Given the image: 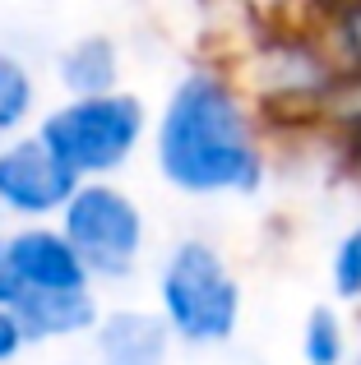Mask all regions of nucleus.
<instances>
[{
    "instance_id": "1",
    "label": "nucleus",
    "mask_w": 361,
    "mask_h": 365,
    "mask_svg": "<svg viewBox=\"0 0 361 365\" xmlns=\"http://www.w3.org/2000/svg\"><path fill=\"white\" fill-rule=\"evenodd\" d=\"M148 153L180 199H250L269 180L264 111L223 65H190L167 88Z\"/></svg>"
},
{
    "instance_id": "2",
    "label": "nucleus",
    "mask_w": 361,
    "mask_h": 365,
    "mask_svg": "<svg viewBox=\"0 0 361 365\" xmlns=\"http://www.w3.org/2000/svg\"><path fill=\"white\" fill-rule=\"evenodd\" d=\"M153 310L176 347H227L241 329L245 292L232 259L208 236H180L153 277Z\"/></svg>"
},
{
    "instance_id": "3",
    "label": "nucleus",
    "mask_w": 361,
    "mask_h": 365,
    "mask_svg": "<svg viewBox=\"0 0 361 365\" xmlns=\"http://www.w3.org/2000/svg\"><path fill=\"white\" fill-rule=\"evenodd\" d=\"M148 134H153V107L130 88L102 98H61L37 120V139L79 185L116 180L148 148Z\"/></svg>"
},
{
    "instance_id": "4",
    "label": "nucleus",
    "mask_w": 361,
    "mask_h": 365,
    "mask_svg": "<svg viewBox=\"0 0 361 365\" xmlns=\"http://www.w3.org/2000/svg\"><path fill=\"white\" fill-rule=\"evenodd\" d=\"M61 236L79 255L88 282H130L148 250V213L126 185L116 180H88L70 195L56 217Z\"/></svg>"
},
{
    "instance_id": "5",
    "label": "nucleus",
    "mask_w": 361,
    "mask_h": 365,
    "mask_svg": "<svg viewBox=\"0 0 361 365\" xmlns=\"http://www.w3.org/2000/svg\"><path fill=\"white\" fill-rule=\"evenodd\" d=\"M79 180L56 162V153L37 139V130L0 143V213L19 227L56 222Z\"/></svg>"
},
{
    "instance_id": "6",
    "label": "nucleus",
    "mask_w": 361,
    "mask_h": 365,
    "mask_svg": "<svg viewBox=\"0 0 361 365\" xmlns=\"http://www.w3.org/2000/svg\"><path fill=\"white\" fill-rule=\"evenodd\" d=\"M241 88L260 102H315L334 93V79H338V65L329 56V42H310V37H273L269 46L250 56L245 74H236Z\"/></svg>"
},
{
    "instance_id": "7",
    "label": "nucleus",
    "mask_w": 361,
    "mask_h": 365,
    "mask_svg": "<svg viewBox=\"0 0 361 365\" xmlns=\"http://www.w3.org/2000/svg\"><path fill=\"white\" fill-rule=\"evenodd\" d=\"M9 250V268L19 277V292H83L88 273H83L79 255L70 250V241L61 236L56 222H37V227H14L5 232Z\"/></svg>"
},
{
    "instance_id": "8",
    "label": "nucleus",
    "mask_w": 361,
    "mask_h": 365,
    "mask_svg": "<svg viewBox=\"0 0 361 365\" xmlns=\"http://www.w3.org/2000/svg\"><path fill=\"white\" fill-rule=\"evenodd\" d=\"M172 333L144 305H111L102 310L98 329L88 333V365H167L172 361Z\"/></svg>"
},
{
    "instance_id": "9",
    "label": "nucleus",
    "mask_w": 361,
    "mask_h": 365,
    "mask_svg": "<svg viewBox=\"0 0 361 365\" xmlns=\"http://www.w3.org/2000/svg\"><path fill=\"white\" fill-rule=\"evenodd\" d=\"M19 319L28 347H56V342H74L88 338L102 319V301L98 287H83V292H28L19 296V305L9 310Z\"/></svg>"
},
{
    "instance_id": "10",
    "label": "nucleus",
    "mask_w": 361,
    "mask_h": 365,
    "mask_svg": "<svg viewBox=\"0 0 361 365\" xmlns=\"http://www.w3.org/2000/svg\"><path fill=\"white\" fill-rule=\"evenodd\" d=\"M121 79H126V56H121V42L107 33H83L56 51V88L65 98H102V93L126 88Z\"/></svg>"
},
{
    "instance_id": "11",
    "label": "nucleus",
    "mask_w": 361,
    "mask_h": 365,
    "mask_svg": "<svg viewBox=\"0 0 361 365\" xmlns=\"http://www.w3.org/2000/svg\"><path fill=\"white\" fill-rule=\"evenodd\" d=\"M42 111V83H37L33 65L0 46V143L37 130Z\"/></svg>"
},
{
    "instance_id": "12",
    "label": "nucleus",
    "mask_w": 361,
    "mask_h": 365,
    "mask_svg": "<svg viewBox=\"0 0 361 365\" xmlns=\"http://www.w3.org/2000/svg\"><path fill=\"white\" fill-rule=\"evenodd\" d=\"M352 361V324L338 301H320L301 319V365H347Z\"/></svg>"
},
{
    "instance_id": "13",
    "label": "nucleus",
    "mask_w": 361,
    "mask_h": 365,
    "mask_svg": "<svg viewBox=\"0 0 361 365\" xmlns=\"http://www.w3.org/2000/svg\"><path fill=\"white\" fill-rule=\"evenodd\" d=\"M329 292L338 305H361V217L329 250Z\"/></svg>"
},
{
    "instance_id": "14",
    "label": "nucleus",
    "mask_w": 361,
    "mask_h": 365,
    "mask_svg": "<svg viewBox=\"0 0 361 365\" xmlns=\"http://www.w3.org/2000/svg\"><path fill=\"white\" fill-rule=\"evenodd\" d=\"M334 46H343V51L352 56V65H357V74H361V9H347V14L338 19Z\"/></svg>"
},
{
    "instance_id": "15",
    "label": "nucleus",
    "mask_w": 361,
    "mask_h": 365,
    "mask_svg": "<svg viewBox=\"0 0 361 365\" xmlns=\"http://www.w3.org/2000/svg\"><path fill=\"white\" fill-rule=\"evenodd\" d=\"M19 351H28L24 333H19V319H14L9 310H0V365H9Z\"/></svg>"
},
{
    "instance_id": "16",
    "label": "nucleus",
    "mask_w": 361,
    "mask_h": 365,
    "mask_svg": "<svg viewBox=\"0 0 361 365\" xmlns=\"http://www.w3.org/2000/svg\"><path fill=\"white\" fill-rule=\"evenodd\" d=\"M19 277H14V268H9V250H5V232H0V310H14L19 305Z\"/></svg>"
},
{
    "instance_id": "17",
    "label": "nucleus",
    "mask_w": 361,
    "mask_h": 365,
    "mask_svg": "<svg viewBox=\"0 0 361 365\" xmlns=\"http://www.w3.org/2000/svg\"><path fill=\"white\" fill-rule=\"evenodd\" d=\"M70 365H83V361H70Z\"/></svg>"
}]
</instances>
